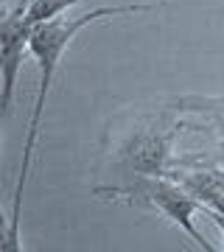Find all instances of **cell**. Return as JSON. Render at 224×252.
<instances>
[{"instance_id": "cell-1", "label": "cell", "mask_w": 224, "mask_h": 252, "mask_svg": "<svg viewBox=\"0 0 224 252\" xmlns=\"http://www.w3.org/2000/svg\"><path fill=\"white\" fill-rule=\"evenodd\" d=\"M157 3H124V6H98L90 9L87 14L79 17H54L48 23L31 28V39H28V51L36 59L39 67V87H36V98L31 107V118L26 126V140H23V157H20V168H17V182L11 190V216L6 221V233H3V250L6 252H17L20 250V210H23V193H26V182L28 171H31V160H34V149H36V137H39V124H42V112H45V101L54 84V76L59 70L64 51L70 48V42L84 31L87 26L98 23V20L109 17H124V14H143V11H154Z\"/></svg>"}, {"instance_id": "cell-2", "label": "cell", "mask_w": 224, "mask_h": 252, "mask_svg": "<svg viewBox=\"0 0 224 252\" xmlns=\"http://www.w3.org/2000/svg\"><path fill=\"white\" fill-rule=\"evenodd\" d=\"M98 196L115 199V202H126V205H140L149 210H157L162 219H168L171 224H177L182 233L188 235L193 247L205 252H213V244L196 230L193 216L196 210H202L193 193L185 185H179L171 177H149V174H134L129 182L124 185H107V188H96Z\"/></svg>"}, {"instance_id": "cell-3", "label": "cell", "mask_w": 224, "mask_h": 252, "mask_svg": "<svg viewBox=\"0 0 224 252\" xmlns=\"http://www.w3.org/2000/svg\"><path fill=\"white\" fill-rule=\"evenodd\" d=\"M179 124L171 118V107L157 115H143L137 124L121 137L115 146V165L129 177L149 174V177H165L171 168V152Z\"/></svg>"}, {"instance_id": "cell-4", "label": "cell", "mask_w": 224, "mask_h": 252, "mask_svg": "<svg viewBox=\"0 0 224 252\" xmlns=\"http://www.w3.org/2000/svg\"><path fill=\"white\" fill-rule=\"evenodd\" d=\"M34 0H17L14 6L6 9L3 23H0V73H3V90H0V112L9 118L11 98L17 87V76L23 67V54L28 51L31 39V26H28V9Z\"/></svg>"}, {"instance_id": "cell-5", "label": "cell", "mask_w": 224, "mask_h": 252, "mask_svg": "<svg viewBox=\"0 0 224 252\" xmlns=\"http://www.w3.org/2000/svg\"><path fill=\"white\" fill-rule=\"evenodd\" d=\"M76 3H81V0H34L31 9H28V26L34 28V26H39V23L62 17V14H67V9H73Z\"/></svg>"}, {"instance_id": "cell-6", "label": "cell", "mask_w": 224, "mask_h": 252, "mask_svg": "<svg viewBox=\"0 0 224 252\" xmlns=\"http://www.w3.org/2000/svg\"><path fill=\"white\" fill-rule=\"evenodd\" d=\"M205 213L213 219L216 224H219V230H222V235H224V199H213V202H207Z\"/></svg>"}]
</instances>
